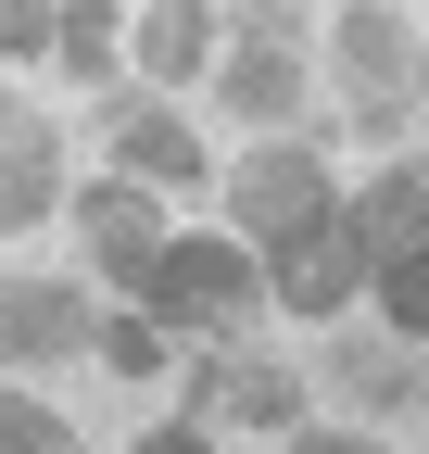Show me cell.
<instances>
[{
  "label": "cell",
  "instance_id": "8",
  "mask_svg": "<svg viewBox=\"0 0 429 454\" xmlns=\"http://www.w3.org/2000/svg\"><path fill=\"white\" fill-rule=\"evenodd\" d=\"M51 190H64V152H51L38 114H13V127H0V227H38Z\"/></svg>",
  "mask_w": 429,
  "mask_h": 454
},
{
  "label": "cell",
  "instance_id": "20",
  "mask_svg": "<svg viewBox=\"0 0 429 454\" xmlns=\"http://www.w3.org/2000/svg\"><path fill=\"white\" fill-rule=\"evenodd\" d=\"M404 177H417V202H429V152H417V164H404Z\"/></svg>",
  "mask_w": 429,
  "mask_h": 454
},
{
  "label": "cell",
  "instance_id": "5",
  "mask_svg": "<svg viewBox=\"0 0 429 454\" xmlns=\"http://www.w3.org/2000/svg\"><path fill=\"white\" fill-rule=\"evenodd\" d=\"M76 227H89V265H101V278H127V291H139L152 265H165V227H152V190H127V177H101V190L76 202Z\"/></svg>",
  "mask_w": 429,
  "mask_h": 454
},
{
  "label": "cell",
  "instance_id": "3",
  "mask_svg": "<svg viewBox=\"0 0 429 454\" xmlns=\"http://www.w3.org/2000/svg\"><path fill=\"white\" fill-rule=\"evenodd\" d=\"M190 417H214V429H278V442H291L303 379L265 366V354H202V366H190Z\"/></svg>",
  "mask_w": 429,
  "mask_h": 454
},
{
  "label": "cell",
  "instance_id": "2",
  "mask_svg": "<svg viewBox=\"0 0 429 454\" xmlns=\"http://www.w3.org/2000/svg\"><path fill=\"white\" fill-rule=\"evenodd\" d=\"M139 291H152V316H202V328H240V316L265 303V278H253V253H240V240H165V265H152Z\"/></svg>",
  "mask_w": 429,
  "mask_h": 454
},
{
  "label": "cell",
  "instance_id": "6",
  "mask_svg": "<svg viewBox=\"0 0 429 454\" xmlns=\"http://www.w3.org/2000/svg\"><path fill=\"white\" fill-rule=\"evenodd\" d=\"M89 340V291H64V278H13L0 291V354L13 366H51V354H76Z\"/></svg>",
  "mask_w": 429,
  "mask_h": 454
},
{
  "label": "cell",
  "instance_id": "10",
  "mask_svg": "<svg viewBox=\"0 0 429 454\" xmlns=\"http://www.w3.org/2000/svg\"><path fill=\"white\" fill-rule=\"evenodd\" d=\"M228 114H253V127H291L303 114V51H228Z\"/></svg>",
  "mask_w": 429,
  "mask_h": 454
},
{
  "label": "cell",
  "instance_id": "14",
  "mask_svg": "<svg viewBox=\"0 0 429 454\" xmlns=\"http://www.w3.org/2000/svg\"><path fill=\"white\" fill-rule=\"evenodd\" d=\"M0 454H89L51 404H26V391H0Z\"/></svg>",
  "mask_w": 429,
  "mask_h": 454
},
{
  "label": "cell",
  "instance_id": "12",
  "mask_svg": "<svg viewBox=\"0 0 429 454\" xmlns=\"http://www.w3.org/2000/svg\"><path fill=\"white\" fill-rule=\"evenodd\" d=\"M329 379L354 391V404H404V391H429V366H417V354H392V340H341Z\"/></svg>",
  "mask_w": 429,
  "mask_h": 454
},
{
  "label": "cell",
  "instance_id": "13",
  "mask_svg": "<svg viewBox=\"0 0 429 454\" xmlns=\"http://www.w3.org/2000/svg\"><path fill=\"white\" fill-rule=\"evenodd\" d=\"M366 278H379V303H392V340H429V240L392 253V265H366Z\"/></svg>",
  "mask_w": 429,
  "mask_h": 454
},
{
  "label": "cell",
  "instance_id": "11",
  "mask_svg": "<svg viewBox=\"0 0 429 454\" xmlns=\"http://www.w3.org/2000/svg\"><path fill=\"white\" fill-rule=\"evenodd\" d=\"M139 64L152 76H202L214 64V26L190 13V0H152V13H139Z\"/></svg>",
  "mask_w": 429,
  "mask_h": 454
},
{
  "label": "cell",
  "instance_id": "17",
  "mask_svg": "<svg viewBox=\"0 0 429 454\" xmlns=\"http://www.w3.org/2000/svg\"><path fill=\"white\" fill-rule=\"evenodd\" d=\"M101 366H114V379H152V366H165V340H152L139 316H114V328H101Z\"/></svg>",
  "mask_w": 429,
  "mask_h": 454
},
{
  "label": "cell",
  "instance_id": "4",
  "mask_svg": "<svg viewBox=\"0 0 429 454\" xmlns=\"http://www.w3.org/2000/svg\"><path fill=\"white\" fill-rule=\"evenodd\" d=\"M366 291V240H354V215H316L303 240H278V303L291 316H341Z\"/></svg>",
  "mask_w": 429,
  "mask_h": 454
},
{
  "label": "cell",
  "instance_id": "15",
  "mask_svg": "<svg viewBox=\"0 0 429 454\" xmlns=\"http://www.w3.org/2000/svg\"><path fill=\"white\" fill-rule=\"evenodd\" d=\"M64 38V0H0V64H38Z\"/></svg>",
  "mask_w": 429,
  "mask_h": 454
},
{
  "label": "cell",
  "instance_id": "22",
  "mask_svg": "<svg viewBox=\"0 0 429 454\" xmlns=\"http://www.w3.org/2000/svg\"><path fill=\"white\" fill-rule=\"evenodd\" d=\"M417 89H429V51H417Z\"/></svg>",
  "mask_w": 429,
  "mask_h": 454
},
{
  "label": "cell",
  "instance_id": "9",
  "mask_svg": "<svg viewBox=\"0 0 429 454\" xmlns=\"http://www.w3.org/2000/svg\"><path fill=\"white\" fill-rule=\"evenodd\" d=\"M329 38H341V64L366 76V101H392V89L417 76V38H404V13H379V0H366V13H341Z\"/></svg>",
  "mask_w": 429,
  "mask_h": 454
},
{
  "label": "cell",
  "instance_id": "18",
  "mask_svg": "<svg viewBox=\"0 0 429 454\" xmlns=\"http://www.w3.org/2000/svg\"><path fill=\"white\" fill-rule=\"evenodd\" d=\"M291 454H379L366 429H291Z\"/></svg>",
  "mask_w": 429,
  "mask_h": 454
},
{
  "label": "cell",
  "instance_id": "7",
  "mask_svg": "<svg viewBox=\"0 0 429 454\" xmlns=\"http://www.w3.org/2000/svg\"><path fill=\"white\" fill-rule=\"evenodd\" d=\"M101 127H114L127 190H190V177H202V139L177 127V114H152V101H101Z\"/></svg>",
  "mask_w": 429,
  "mask_h": 454
},
{
  "label": "cell",
  "instance_id": "19",
  "mask_svg": "<svg viewBox=\"0 0 429 454\" xmlns=\"http://www.w3.org/2000/svg\"><path fill=\"white\" fill-rule=\"evenodd\" d=\"M139 454H214V442H202V429H152Z\"/></svg>",
  "mask_w": 429,
  "mask_h": 454
},
{
  "label": "cell",
  "instance_id": "21",
  "mask_svg": "<svg viewBox=\"0 0 429 454\" xmlns=\"http://www.w3.org/2000/svg\"><path fill=\"white\" fill-rule=\"evenodd\" d=\"M13 114H26V101H13V89H0V127H13Z\"/></svg>",
  "mask_w": 429,
  "mask_h": 454
},
{
  "label": "cell",
  "instance_id": "1",
  "mask_svg": "<svg viewBox=\"0 0 429 454\" xmlns=\"http://www.w3.org/2000/svg\"><path fill=\"white\" fill-rule=\"evenodd\" d=\"M228 202H240V227H253L265 253H278V240H303L316 215H341V202H329V164H316V139H265L240 177H228Z\"/></svg>",
  "mask_w": 429,
  "mask_h": 454
},
{
  "label": "cell",
  "instance_id": "16",
  "mask_svg": "<svg viewBox=\"0 0 429 454\" xmlns=\"http://www.w3.org/2000/svg\"><path fill=\"white\" fill-rule=\"evenodd\" d=\"M51 51H64L76 76H114V26H101V0H64V38H51Z\"/></svg>",
  "mask_w": 429,
  "mask_h": 454
}]
</instances>
